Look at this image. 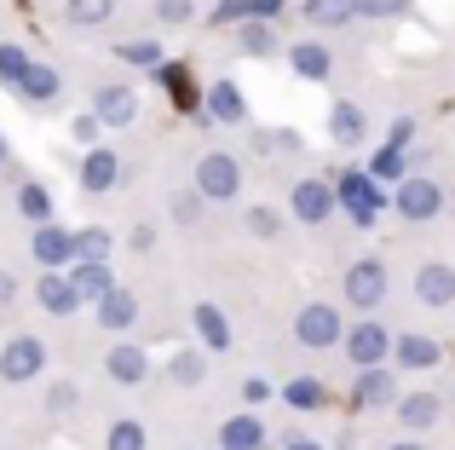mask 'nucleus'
Listing matches in <instances>:
<instances>
[{"label": "nucleus", "instance_id": "obj_1", "mask_svg": "<svg viewBox=\"0 0 455 450\" xmlns=\"http://www.w3.org/2000/svg\"><path fill=\"white\" fill-rule=\"evenodd\" d=\"M340 335H346L340 306H329V301H306L300 312H294V341H300L306 352H334V347H340Z\"/></svg>", "mask_w": 455, "mask_h": 450}, {"label": "nucleus", "instance_id": "obj_2", "mask_svg": "<svg viewBox=\"0 0 455 450\" xmlns=\"http://www.w3.org/2000/svg\"><path fill=\"white\" fill-rule=\"evenodd\" d=\"M334 203L352 214V225H375L380 220V208H387V197H380V185L369 180L363 168H346V173H334Z\"/></svg>", "mask_w": 455, "mask_h": 450}, {"label": "nucleus", "instance_id": "obj_3", "mask_svg": "<svg viewBox=\"0 0 455 450\" xmlns=\"http://www.w3.org/2000/svg\"><path fill=\"white\" fill-rule=\"evenodd\" d=\"M46 358H52V347H46L41 335H12L6 347H0V382H6V387L41 382V375H46Z\"/></svg>", "mask_w": 455, "mask_h": 450}, {"label": "nucleus", "instance_id": "obj_4", "mask_svg": "<svg viewBox=\"0 0 455 450\" xmlns=\"http://www.w3.org/2000/svg\"><path fill=\"white\" fill-rule=\"evenodd\" d=\"M196 191H202V203H236L243 197V162L231 150H208L196 162Z\"/></svg>", "mask_w": 455, "mask_h": 450}, {"label": "nucleus", "instance_id": "obj_5", "mask_svg": "<svg viewBox=\"0 0 455 450\" xmlns=\"http://www.w3.org/2000/svg\"><path fill=\"white\" fill-rule=\"evenodd\" d=\"M392 208H398L410 225H427L444 214V185L427 180V173H403L398 180V197H392Z\"/></svg>", "mask_w": 455, "mask_h": 450}, {"label": "nucleus", "instance_id": "obj_6", "mask_svg": "<svg viewBox=\"0 0 455 450\" xmlns=\"http://www.w3.org/2000/svg\"><path fill=\"white\" fill-rule=\"evenodd\" d=\"M340 289H346V306L375 312V306L387 301V260H375V254L352 260V266H346V277H340Z\"/></svg>", "mask_w": 455, "mask_h": 450}, {"label": "nucleus", "instance_id": "obj_7", "mask_svg": "<svg viewBox=\"0 0 455 450\" xmlns=\"http://www.w3.org/2000/svg\"><path fill=\"white\" fill-rule=\"evenodd\" d=\"M340 352L357 364V370H369V364H387V358H392V335L375 324V312H363V317H357V324L340 335Z\"/></svg>", "mask_w": 455, "mask_h": 450}, {"label": "nucleus", "instance_id": "obj_8", "mask_svg": "<svg viewBox=\"0 0 455 450\" xmlns=\"http://www.w3.org/2000/svg\"><path fill=\"white\" fill-rule=\"evenodd\" d=\"M340 214V203H334V180H294L289 191V220L300 225H329Z\"/></svg>", "mask_w": 455, "mask_h": 450}, {"label": "nucleus", "instance_id": "obj_9", "mask_svg": "<svg viewBox=\"0 0 455 450\" xmlns=\"http://www.w3.org/2000/svg\"><path fill=\"white\" fill-rule=\"evenodd\" d=\"M76 185H81V197L116 191V185H122V157L104 150V145H87V157H81V168H76Z\"/></svg>", "mask_w": 455, "mask_h": 450}, {"label": "nucleus", "instance_id": "obj_10", "mask_svg": "<svg viewBox=\"0 0 455 450\" xmlns=\"http://www.w3.org/2000/svg\"><path fill=\"white\" fill-rule=\"evenodd\" d=\"M415 301H421L427 312H450L455 306V266L450 260H427V266L415 271Z\"/></svg>", "mask_w": 455, "mask_h": 450}, {"label": "nucleus", "instance_id": "obj_11", "mask_svg": "<svg viewBox=\"0 0 455 450\" xmlns=\"http://www.w3.org/2000/svg\"><path fill=\"white\" fill-rule=\"evenodd\" d=\"M29 254H35V266L64 271L69 260H76V231H64L58 220H41V225H35V237H29Z\"/></svg>", "mask_w": 455, "mask_h": 450}, {"label": "nucleus", "instance_id": "obj_12", "mask_svg": "<svg viewBox=\"0 0 455 450\" xmlns=\"http://www.w3.org/2000/svg\"><path fill=\"white\" fill-rule=\"evenodd\" d=\"M92 116H99L104 127H133L139 122V92L127 87V81H104V87L92 92Z\"/></svg>", "mask_w": 455, "mask_h": 450}, {"label": "nucleus", "instance_id": "obj_13", "mask_svg": "<svg viewBox=\"0 0 455 450\" xmlns=\"http://www.w3.org/2000/svg\"><path fill=\"white\" fill-rule=\"evenodd\" d=\"M392 398H398V370H387V364L357 370V382H352V405L357 410H392Z\"/></svg>", "mask_w": 455, "mask_h": 450}, {"label": "nucleus", "instance_id": "obj_14", "mask_svg": "<svg viewBox=\"0 0 455 450\" xmlns=\"http://www.w3.org/2000/svg\"><path fill=\"white\" fill-rule=\"evenodd\" d=\"M92 312H99V324L110 329V335H127V329L139 324V312H145V306H139V294H133V289L110 283V289H104L99 301H92Z\"/></svg>", "mask_w": 455, "mask_h": 450}, {"label": "nucleus", "instance_id": "obj_15", "mask_svg": "<svg viewBox=\"0 0 455 450\" xmlns=\"http://www.w3.org/2000/svg\"><path fill=\"white\" fill-rule=\"evenodd\" d=\"M104 375H110L116 387H139V382H150V352L139 347V341H116V347L104 352Z\"/></svg>", "mask_w": 455, "mask_h": 450}, {"label": "nucleus", "instance_id": "obj_16", "mask_svg": "<svg viewBox=\"0 0 455 450\" xmlns=\"http://www.w3.org/2000/svg\"><path fill=\"white\" fill-rule=\"evenodd\" d=\"M392 416H398L403 433H433L438 416H444V398L438 393H398L392 398Z\"/></svg>", "mask_w": 455, "mask_h": 450}, {"label": "nucleus", "instance_id": "obj_17", "mask_svg": "<svg viewBox=\"0 0 455 450\" xmlns=\"http://www.w3.org/2000/svg\"><path fill=\"white\" fill-rule=\"evenodd\" d=\"M35 301H41L46 317H76L81 312V294L69 289V277L52 271V266H41V277H35Z\"/></svg>", "mask_w": 455, "mask_h": 450}, {"label": "nucleus", "instance_id": "obj_18", "mask_svg": "<svg viewBox=\"0 0 455 450\" xmlns=\"http://www.w3.org/2000/svg\"><path fill=\"white\" fill-rule=\"evenodd\" d=\"M283 58H289V69H294L300 81H317V87H323V81L334 76V52H329V46L317 41V35H306V41H294V46H289Z\"/></svg>", "mask_w": 455, "mask_h": 450}, {"label": "nucleus", "instance_id": "obj_19", "mask_svg": "<svg viewBox=\"0 0 455 450\" xmlns=\"http://www.w3.org/2000/svg\"><path fill=\"white\" fill-rule=\"evenodd\" d=\"M190 324H196V341H202V352H231V317L220 312V301H196L190 306Z\"/></svg>", "mask_w": 455, "mask_h": 450}, {"label": "nucleus", "instance_id": "obj_20", "mask_svg": "<svg viewBox=\"0 0 455 450\" xmlns=\"http://www.w3.org/2000/svg\"><path fill=\"white\" fill-rule=\"evenodd\" d=\"M202 110H208V122H225V127H243L248 122V99L236 81H213L208 92H202Z\"/></svg>", "mask_w": 455, "mask_h": 450}, {"label": "nucleus", "instance_id": "obj_21", "mask_svg": "<svg viewBox=\"0 0 455 450\" xmlns=\"http://www.w3.org/2000/svg\"><path fill=\"white\" fill-rule=\"evenodd\" d=\"M64 277H69V289L81 294V306H92V301H99V294L116 283V271H110V260H69Z\"/></svg>", "mask_w": 455, "mask_h": 450}, {"label": "nucleus", "instance_id": "obj_22", "mask_svg": "<svg viewBox=\"0 0 455 450\" xmlns=\"http://www.w3.org/2000/svg\"><path fill=\"white\" fill-rule=\"evenodd\" d=\"M329 139H334V145H346V150H357L369 139V110H363V104H352V99H340L329 110Z\"/></svg>", "mask_w": 455, "mask_h": 450}, {"label": "nucleus", "instance_id": "obj_23", "mask_svg": "<svg viewBox=\"0 0 455 450\" xmlns=\"http://www.w3.org/2000/svg\"><path fill=\"white\" fill-rule=\"evenodd\" d=\"M392 358H398V370H433V364L444 358V347H438L433 335H421V329H403V335L392 341Z\"/></svg>", "mask_w": 455, "mask_h": 450}, {"label": "nucleus", "instance_id": "obj_24", "mask_svg": "<svg viewBox=\"0 0 455 450\" xmlns=\"http://www.w3.org/2000/svg\"><path fill=\"white\" fill-rule=\"evenodd\" d=\"M220 445H225V450H271V439H266V422H259L254 410H236V416H225Z\"/></svg>", "mask_w": 455, "mask_h": 450}, {"label": "nucleus", "instance_id": "obj_25", "mask_svg": "<svg viewBox=\"0 0 455 450\" xmlns=\"http://www.w3.org/2000/svg\"><path fill=\"white\" fill-rule=\"evenodd\" d=\"M12 92H23V104H58L64 76H58L52 64H35V58H29V69L18 76V87H12Z\"/></svg>", "mask_w": 455, "mask_h": 450}, {"label": "nucleus", "instance_id": "obj_26", "mask_svg": "<svg viewBox=\"0 0 455 450\" xmlns=\"http://www.w3.org/2000/svg\"><path fill=\"white\" fill-rule=\"evenodd\" d=\"M283 405L294 410V416H317L323 405H329V387L317 382V375H289V382H283Z\"/></svg>", "mask_w": 455, "mask_h": 450}, {"label": "nucleus", "instance_id": "obj_27", "mask_svg": "<svg viewBox=\"0 0 455 450\" xmlns=\"http://www.w3.org/2000/svg\"><path fill=\"white\" fill-rule=\"evenodd\" d=\"M236 46H243V58H277L283 52L271 18H243V23H236Z\"/></svg>", "mask_w": 455, "mask_h": 450}, {"label": "nucleus", "instance_id": "obj_28", "mask_svg": "<svg viewBox=\"0 0 455 450\" xmlns=\"http://www.w3.org/2000/svg\"><path fill=\"white\" fill-rule=\"evenodd\" d=\"M403 173H410L403 145H375V150H369V180H375V185H398Z\"/></svg>", "mask_w": 455, "mask_h": 450}, {"label": "nucleus", "instance_id": "obj_29", "mask_svg": "<svg viewBox=\"0 0 455 450\" xmlns=\"http://www.w3.org/2000/svg\"><path fill=\"white\" fill-rule=\"evenodd\" d=\"M300 12H306L311 29H340V23H352V18H357L352 0H300Z\"/></svg>", "mask_w": 455, "mask_h": 450}, {"label": "nucleus", "instance_id": "obj_30", "mask_svg": "<svg viewBox=\"0 0 455 450\" xmlns=\"http://www.w3.org/2000/svg\"><path fill=\"white\" fill-rule=\"evenodd\" d=\"M243 225H248V237H259V243H277V237H283V225H289V208L254 203V208L243 214Z\"/></svg>", "mask_w": 455, "mask_h": 450}, {"label": "nucleus", "instance_id": "obj_31", "mask_svg": "<svg viewBox=\"0 0 455 450\" xmlns=\"http://www.w3.org/2000/svg\"><path fill=\"white\" fill-rule=\"evenodd\" d=\"M167 375H173V387H202V382H208V352H202V347H185V352H173Z\"/></svg>", "mask_w": 455, "mask_h": 450}, {"label": "nucleus", "instance_id": "obj_32", "mask_svg": "<svg viewBox=\"0 0 455 450\" xmlns=\"http://www.w3.org/2000/svg\"><path fill=\"white\" fill-rule=\"evenodd\" d=\"M156 81H162V87L167 92H173V104H185V110H196V87H190V69L185 64H167V58H162V64H156Z\"/></svg>", "mask_w": 455, "mask_h": 450}, {"label": "nucleus", "instance_id": "obj_33", "mask_svg": "<svg viewBox=\"0 0 455 450\" xmlns=\"http://www.w3.org/2000/svg\"><path fill=\"white\" fill-rule=\"evenodd\" d=\"M116 0H64V18L76 23V29H99V23H110Z\"/></svg>", "mask_w": 455, "mask_h": 450}, {"label": "nucleus", "instance_id": "obj_34", "mask_svg": "<svg viewBox=\"0 0 455 450\" xmlns=\"http://www.w3.org/2000/svg\"><path fill=\"white\" fill-rule=\"evenodd\" d=\"M104 450H150V433H145V422H133V416L110 422V433H104Z\"/></svg>", "mask_w": 455, "mask_h": 450}, {"label": "nucleus", "instance_id": "obj_35", "mask_svg": "<svg viewBox=\"0 0 455 450\" xmlns=\"http://www.w3.org/2000/svg\"><path fill=\"white\" fill-rule=\"evenodd\" d=\"M18 214L29 220V225H41V220H52V191L46 185H18Z\"/></svg>", "mask_w": 455, "mask_h": 450}, {"label": "nucleus", "instance_id": "obj_36", "mask_svg": "<svg viewBox=\"0 0 455 450\" xmlns=\"http://www.w3.org/2000/svg\"><path fill=\"white\" fill-rule=\"evenodd\" d=\"M116 237L104 231V225H87V231H76V260H110Z\"/></svg>", "mask_w": 455, "mask_h": 450}, {"label": "nucleus", "instance_id": "obj_37", "mask_svg": "<svg viewBox=\"0 0 455 450\" xmlns=\"http://www.w3.org/2000/svg\"><path fill=\"white\" fill-rule=\"evenodd\" d=\"M167 214H173V225H196L202 220V191L190 185V191H173L167 197Z\"/></svg>", "mask_w": 455, "mask_h": 450}, {"label": "nucleus", "instance_id": "obj_38", "mask_svg": "<svg viewBox=\"0 0 455 450\" xmlns=\"http://www.w3.org/2000/svg\"><path fill=\"white\" fill-rule=\"evenodd\" d=\"M29 69V52L12 41H0V87H18V76Z\"/></svg>", "mask_w": 455, "mask_h": 450}, {"label": "nucleus", "instance_id": "obj_39", "mask_svg": "<svg viewBox=\"0 0 455 450\" xmlns=\"http://www.w3.org/2000/svg\"><path fill=\"white\" fill-rule=\"evenodd\" d=\"M76 405H81V387L76 382H52V387H46V410H52V416H69Z\"/></svg>", "mask_w": 455, "mask_h": 450}, {"label": "nucleus", "instance_id": "obj_40", "mask_svg": "<svg viewBox=\"0 0 455 450\" xmlns=\"http://www.w3.org/2000/svg\"><path fill=\"white\" fill-rule=\"evenodd\" d=\"M122 64L156 69V64H162V46H156V41H127V46H122Z\"/></svg>", "mask_w": 455, "mask_h": 450}, {"label": "nucleus", "instance_id": "obj_41", "mask_svg": "<svg viewBox=\"0 0 455 450\" xmlns=\"http://www.w3.org/2000/svg\"><path fill=\"white\" fill-rule=\"evenodd\" d=\"M156 18H162L167 29H179V23L196 18V0H156Z\"/></svg>", "mask_w": 455, "mask_h": 450}, {"label": "nucleus", "instance_id": "obj_42", "mask_svg": "<svg viewBox=\"0 0 455 450\" xmlns=\"http://www.w3.org/2000/svg\"><path fill=\"white\" fill-rule=\"evenodd\" d=\"M99 133H104V122H99V116H92V110H81L76 122H69V139H76L81 150H87V145H99Z\"/></svg>", "mask_w": 455, "mask_h": 450}, {"label": "nucleus", "instance_id": "obj_43", "mask_svg": "<svg viewBox=\"0 0 455 450\" xmlns=\"http://www.w3.org/2000/svg\"><path fill=\"white\" fill-rule=\"evenodd\" d=\"M357 18H403L410 12V0H352Z\"/></svg>", "mask_w": 455, "mask_h": 450}, {"label": "nucleus", "instance_id": "obj_44", "mask_svg": "<svg viewBox=\"0 0 455 450\" xmlns=\"http://www.w3.org/2000/svg\"><path fill=\"white\" fill-rule=\"evenodd\" d=\"M243 405L248 410H266L271 405V382H266V375H248V382H243Z\"/></svg>", "mask_w": 455, "mask_h": 450}, {"label": "nucleus", "instance_id": "obj_45", "mask_svg": "<svg viewBox=\"0 0 455 450\" xmlns=\"http://www.w3.org/2000/svg\"><path fill=\"white\" fill-rule=\"evenodd\" d=\"M248 18V0H220V6H213V23H220V29H225V23H243Z\"/></svg>", "mask_w": 455, "mask_h": 450}, {"label": "nucleus", "instance_id": "obj_46", "mask_svg": "<svg viewBox=\"0 0 455 450\" xmlns=\"http://www.w3.org/2000/svg\"><path fill=\"white\" fill-rule=\"evenodd\" d=\"M127 248H133V254H150L156 248V225H133V231H127Z\"/></svg>", "mask_w": 455, "mask_h": 450}, {"label": "nucleus", "instance_id": "obj_47", "mask_svg": "<svg viewBox=\"0 0 455 450\" xmlns=\"http://www.w3.org/2000/svg\"><path fill=\"white\" fill-rule=\"evenodd\" d=\"M410 139H415V122H410V116H398V122H392V139H387V145H410Z\"/></svg>", "mask_w": 455, "mask_h": 450}, {"label": "nucleus", "instance_id": "obj_48", "mask_svg": "<svg viewBox=\"0 0 455 450\" xmlns=\"http://www.w3.org/2000/svg\"><path fill=\"white\" fill-rule=\"evenodd\" d=\"M12 301H18V277H12V271H0V312H6Z\"/></svg>", "mask_w": 455, "mask_h": 450}, {"label": "nucleus", "instance_id": "obj_49", "mask_svg": "<svg viewBox=\"0 0 455 450\" xmlns=\"http://www.w3.org/2000/svg\"><path fill=\"white\" fill-rule=\"evenodd\" d=\"M283 450H329V445H317V439H306V433H294V439L283 445Z\"/></svg>", "mask_w": 455, "mask_h": 450}, {"label": "nucleus", "instance_id": "obj_50", "mask_svg": "<svg viewBox=\"0 0 455 450\" xmlns=\"http://www.w3.org/2000/svg\"><path fill=\"white\" fill-rule=\"evenodd\" d=\"M387 450H427V445H421V433H403V439H398V445H387Z\"/></svg>", "mask_w": 455, "mask_h": 450}, {"label": "nucleus", "instance_id": "obj_51", "mask_svg": "<svg viewBox=\"0 0 455 450\" xmlns=\"http://www.w3.org/2000/svg\"><path fill=\"white\" fill-rule=\"evenodd\" d=\"M0 162H6V139H0Z\"/></svg>", "mask_w": 455, "mask_h": 450}, {"label": "nucleus", "instance_id": "obj_52", "mask_svg": "<svg viewBox=\"0 0 455 450\" xmlns=\"http://www.w3.org/2000/svg\"><path fill=\"white\" fill-rule=\"evenodd\" d=\"M179 450H190V445H179Z\"/></svg>", "mask_w": 455, "mask_h": 450}, {"label": "nucleus", "instance_id": "obj_53", "mask_svg": "<svg viewBox=\"0 0 455 450\" xmlns=\"http://www.w3.org/2000/svg\"><path fill=\"white\" fill-rule=\"evenodd\" d=\"M220 450H225V445H220Z\"/></svg>", "mask_w": 455, "mask_h": 450}]
</instances>
